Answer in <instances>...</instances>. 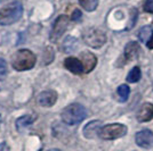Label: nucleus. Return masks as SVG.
Here are the masks:
<instances>
[{
	"instance_id": "1",
	"label": "nucleus",
	"mask_w": 153,
	"mask_h": 151,
	"mask_svg": "<svg viewBox=\"0 0 153 151\" xmlns=\"http://www.w3.org/2000/svg\"><path fill=\"white\" fill-rule=\"evenodd\" d=\"M37 62V57L32 51L27 49H22V50L16 51L12 57V66L15 70L23 72V70H29L34 67Z\"/></svg>"
},
{
	"instance_id": "2",
	"label": "nucleus",
	"mask_w": 153,
	"mask_h": 151,
	"mask_svg": "<svg viewBox=\"0 0 153 151\" xmlns=\"http://www.w3.org/2000/svg\"><path fill=\"white\" fill-rule=\"evenodd\" d=\"M23 15V6L19 1H13L0 10V25H12L21 19Z\"/></svg>"
},
{
	"instance_id": "3",
	"label": "nucleus",
	"mask_w": 153,
	"mask_h": 151,
	"mask_svg": "<svg viewBox=\"0 0 153 151\" xmlns=\"http://www.w3.org/2000/svg\"><path fill=\"white\" fill-rule=\"evenodd\" d=\"M61 116H62V119H63L65 124L76 125V124L81 123L86 118L87 110L80 103H71V105L64 108Z\"/></svg>"
},
{
	"instance_id": "4",
	"label": "nucleus",
	"mask_w": 153,
	"mask_h": 151,
	"mask_svg": "<svg viewBox=\"0 0 153 151\" xmlns=\"http://www.w3.org/2000/svg\"><path fill=\"white\" fill-rule=\"evenodd\" d=\"M82 38L87 45H89L91 48H95V49L101 48L103 44L106 42L105 32L102 31L101 29H96V27L88 29L83 33Z\"/></svg>"
},
{
	"instance_id": "5",
	"label": "nucleus",
	"mask_w": 153,
	"mask_h": 151,
	"mask_svg": "<svg viewBox=\"0 0 153 151\" xmlns=\"http://www.w3.org/2000/svg\"><path fill=\"white\" fill-rule=\"evenodd\" d=\"M127 126L123 124H108L101 128L98 136L103 140H115L125 136L127 134Z\"/></svg>"
},
{
	"instance_id": "6",
	"label": "nucleus",
	"mask_w": 153,
	"mask_h": 151,
	"mask_svg": "<svg viewBox=\"0 0 153 151\" xmlns=\"http://www.w3.org/2000/svg\"><path fill=\"white\" fill-rule=\"evenodd\" d=\"M68 26H69V18H68V16H65V15L58 16L57 19L54 23V25H53V29H51V37H49L51 41H56V40L61 38L64 34V32L66 31Z\"/></svg>"
},
{
	"instance_id": "7",
	"label": "nucleus",
	"mask_w": 153,
	"mask_h": 151,
	"mask_svg": "<svg viewBox=\"0 0 153 151\" xmlns=\"http://www.w3.org/2000/svg\"><path fill=\"white\" fill-rule=\"evenodd\" d=\"M135 141L137 145L145 149H150L153 147V133L150 130L140 131L135 136Z\"/></svg>"
},
{
	"instance_id": "8",
	"label": "nucleus",
	"mask_w": 153,
	"mask_h": 151,
	"mask_svg": "<svg viewBox=\"0 0 153 151\" xmlns=\"http://www.w3.org/2000/svg\"><path fill=\"white\" fill-rule=\"evenodd\" d=\"M56 100H57V93L54 90L44 91L37 98V101L41 107H51V106L55 105Z\"/></svg>"
},
{
	"instance_id": "9",
	"label": "nucleus",
	"mask_w": 153,
	"mask_h": 151,
	"mask_svg": "<svg viewBox=\"0 0 153 151\" xmlns=\"http://www.w3.org/2000/svg\"><path fill=\"white\" fill-rule=\"evenodd\" d=\"M80 62L83 66V72L85 73H90L93 69L95 68L96 64H97V58L94 54H91L89 51H83L80 54Z\"/></svg>"
},
{
	"instance_id": "10",
	"label": "nucleus",
	"mask_w": 153,
	"mask_h": 151,
	"mask_svg": "<svg viewBox=\"0 0 153 151\" xmlns=\"http://www.w3.org/2000/svg\"><path fill=\"white\" fill-rule=\"evenodd\" d=\"M136 117H137V120L140 122V123H145V122H149L153 118V105L150 103V102H146V103H143L140 107L138 111L136 114Z\"/></svg>"
},
{
	"instance_id": "11",
	"label": "nucleus",
	"mask_w": 153,
	"mask_h": 151,
	"mask_svg": "<svg viewBox=\"0 0 153 151\" xmlns=\"http://www.w3.org/2000/svg\"><path fill=\"white\" fill-rule=\"evenodd\" d=\"M102 122L101 120H93L89 122L83 128V135L87 139H94L96 135H100V131L102 128Z\"/></svg>"
},
{
	"instance_id": "12",
	"label": "nucleus",
	"mask_w": 153,
	"mask_h": 151,
	"mask_svg": "<svg viewBox=\"0 0 153 151\" xmlns=\"http://www.w3.org/2000/svg\"><path fill=\"white\" fill-rule=\"evenodd\" d=\"M140 44L137 43V42H133V41L131 42H128L126 44V47H125V51H123L126 60L127 62H131V60L137 59L138 55H140Z\"/></svg>"
},
{
	"instance_id": "13",
	"label": "nucleus",
	"mask_w": 153,
	"mask_h": 151,
	"mask_svg": "<svg viewBox=\"0 0 153 151\" xmlns=\"http://www.w3.org/2000/svg\"><path fill=\"white\" fill-rule=\"evenodd\" d=\"M64 66H65V68H68L73 74H81L83 72V66L80 62V59L74 58V57L66 58L64 60Z\"/></svg>"
},
{
	"instance_id": "14",
	"label": "nucleus",
	"mask_w": 153,
	"mask_h": 151,
	"mask_svg": "<svg viewBox=\"0 0 153 151\" xmlns=\"http://www.w3.org/2000/svg\"><path fill=\"white\" fill-rule=\"evenodd\" d=\"M34 122V117L33 116H30V115H25V116H22L19 117V119L16 120V127L19 131H22L26 128L27 126H30Z\"/></svg>"
},
{
	"instance_id": "15",
	"label": "nucleus",
	"mask_w": 153,
	"mask_h": 151,
	"mask_svg": "<svg viewBox=\"0 0 153 151\" xmlns=\"http://www.w3.org/2000/svg\"><path fill=\"white\" fill-rule=\"evenodd\" d=\"M153 35V30L151 26H143L138 32V39L140 42L147 43V41L151 39Z\"/></svg>"
},
{
	"instance_id": "16",
	"label": "nucleus",
	"mask_w": 153,
	"mask_h": 151,
	"mask_svg": "<svg viewBox=\"0 0 153 151\" xmlns=\"http://www.w3.org/2000/svg\"><path fill=\"white\" fill-rule=\"evenodd\" d=\"M79 4L87 12H94L98 6V0H79Z\"/></svg>"
},
{
	"instance_id": "17",
	"label": "nucleus",
	"mask_w": 153,
	"mask_h": 151,
	"mask_svg": "<svg viewBox=\"0 0 153 151\" xmlns=\"http://www.w3.org/2000/svg\"><path fill=\"white\" fill-rule=\"evenodd\" d=\"M140 76H142V73H140V67H134L130 69L127 76V81L129 83H136L140 80Z\"/></svg>"
},
{
	"instance_id": "18",
	"label": "nucleus",
	"mask_w": 153,
	"mask_h": 151,
	"mask_svg": "<svg viewBox=\"0 0 153 151\" xmlns=\"http://www.w3.org/2000/svg\"><path fill=\"white\" fill-rule=\"evenodd\" d=\"M117 92H118V95L120 97V100L126 101L128 99V97H129V93H130V89H129L127 84H121L118 88Z\"/></svg>"
},
{
	"instance_id": "19",
	"label": "nucleus",
	"mask_w": 153,
	"mask_h": 151,
	"mask_svg": "<svg viewBox=\"0 0 153 151\" xmlns=\"http://www.w3.org/2000/svg\"><path fill=\"white\" fill-rule=\"evenodd\" d=\"M8 73V68H7V64L5 62V59L0 58V81H2L7 76Z\"/></svg>"
},
{
	"instance_id": "20",
	"label": "nucleus",
	"mask_w": 153,
	"mask_h": 151,
	"mask_svg": "<svg viewBox=\"0 0 153 151\" xmlns=\"http://www.w3.org/2000/svg\"><path fill=\"white\" fill-rule=\"evenodd\" d=\"M144 9H145V12H147V13L153 14V0H145Z\"/></svg>"
},
{
	"instance_id": "21",
	"label": "nucleus",
	"mask_w": 153,
	"mask_h": 151,
	"mask_svg": "<svg viewBox=\"0 0 153 151\" xmlns=\"http://www.w3.org/2000/svg\"><path fill=\"white\" fill-rule=\"evenodd\" d=\"M81 16H82V14L81 12L79 10V9H76L73 13H72V16H71V19L72 21H74V22H79L80 19H81Z\"/></svg>"
},
{
	"instance_id": "22",
	"label": "nucleus",
	"mask_w": 153,
	"mask_h": 151,
	"mask_svg": "<svg viewBox=\"0 0 153 151\" xmlns=\"http://www.w3.org/2000/svg\"><path fill=\"white\" fill-rule=\"evenodd\" d=\"M146 45H147V48H149V49H153V35L151 37V39L147 41Z\"/></svg>"
},
{
	"instance_id": "23",
	"label": "nucleus",
	"mask_w": 153,
	"mask_h": 151,
	"mask_svg": "<svg viewBox=\"0 0 153 151\" xmlns=\"http://www.w3.org/2000/svg\"><path fill=\"white\" fill-rule=\"evenodd\" d=\"M0 124H1V116H0Z\"/></svg>"
},
{
	"instance_id": "24",
	"label": "nucleus",
	"mask_w": 153,
	"mask_h": 151,
	"mask_svg": "<svg viewBox=\"0 0 153 151\" xmlns=\"http://www.w3.org/2000/svg\"><path fill=\"white\" fill-rule=\"evenodd\" d=\"M1 1H2V0H0V2H1Z\"/></svg>"
}]
</instances>
